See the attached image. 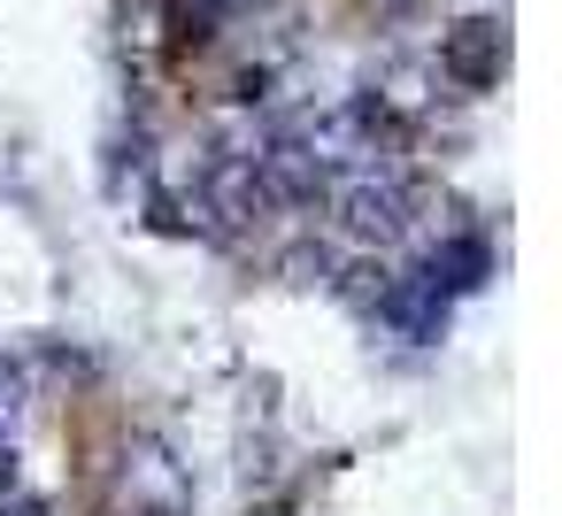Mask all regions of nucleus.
I'll return each instance as SVG.
<instances>
[{
  "mask_svg": "<svg viewBox=\"0 0 562 516\" xmlns=\"http://www.w3.org/2000/svg\"><path fill=\"white\" fill-rule=\"evenodd\" d=\"M501 70H508V32H501L493 16H470V24H454V32L439 40V78H447V86L485 93V86H501Z\"/></svg>",
  "mask_w": 562,
  "mask_h": 516,
  "instance_id": "nucleus-2",
  "label": "nucleus"
},
{
  "mask_svg": "<svg viewBox=\"0 0 562 516\" xmlns=\"http://www.w3.org/2000/svg\"><path fill=\"white\" fill-rule=\"evenodd\" d=\"M124 493H132V501H147L155 516H178L186 478H178V462H170L155 439H139V447H132V462H124Z\"/></svg>",
  "mask_w": 562,
  "mask_h": 516,
  "instance_id": "nucleus-4",
  "label": "nucleus"
},
{
  "mask_svg": "<svg viewBox=\"0 0 562 516\" xmlns=\"http://www.w3.org/2000/svg\"><path fill=\"white\" fill-rule=\"evenodd\" d=\"M324 193H331L339 232H347V239H370V247L401 239L408 216H416V186H408V170H401L393 155H370V162H355V170H331Z\"/></svg>",
  "mask_w": 562,
  "mask_h": 516,
  "instance_id": "nucleus-1",
  "label": "nucleus"
},
{
  "mask_svg": "<svg viewBox=\"0 0 562 516\" xmlns=\"http://www.w3.org/2000/svg\"><path fill=\"white\" fill-rule=\"evenodd\" d=\"M0 516H55L47 501H24V493H9V501H0Z\"/></svg>",
  "mask_w": 562,
  "mask_h": 516,
  "instance_id": "nucleus-7",
  "label": "nucleus"
},
{
  "mask_svg": "<svg viewBox=\"0 0 562 516\" xmlns=\"http://www.w3.org/2000/svg\"><path fill=\"white\" fill-rule=\"evenodd\" d=\"M16 493V455H0V501Z\"/></svg>",
  "mask_w": 562,
  "mask_h": 516,
  "instance_id": "nucleus-8",
  "label": "nucleus"
},
{
  "mask_svg": "<svg viewBox=\"0 0 562 516\" xmlns=\"http://www.w3.org/2000/svg\"><path fill=\"white\" fill-rule=\"evenodd\" d=\"M16 416H24V370H16V362H0V439L16 431Z\"/></svg>",
  "mask_w": 562,
  "mask_h": 516,
  "instance_id": "nucleus-6",
  "label": "nucleus"
},
{
  "mask_svg": "<svg viewBox=\"0 0 562 516\" xmlns=\"http://www.w3.org/2000/svg\"><path fill=\"white\" fill-rule=\"evenodd\" d=\"M247 9H262V0H232V16H247Z\"/></svg>",
  "mask_w": 562,
  "mask_h": 516,
  "instance_id": "nucleus-9",
  "label": "nucleus"
},
{
  "mask_svg": "<svg viewBox=\"0 0 562 516\" xmlns=\"http://www.w3.org/2000/svg\"><path fill=\"white\" fill-rule=\"evenodd\" d=\"M424 278H431V293H477L485 278H493V255H485V239L477 232H454V239H439L431 255H424Z\"/></svg>",
  "mask_w": 562,
  "mask_h": 516,
  "instance_id": "nucleus-3",
  "label": "nucleus"
},
{
  "mask_svg": "<svg viewBox=\"0 0 562 516\" xmlns=\"http://www.w3.org/2000/svg\"><path fill=\"white\" fill-rule=\"evenodd\" d=\"M232 24V0H170V40L178 47H209Z\"/></svg>",
  "mask_w": 562,
  "mask_h": 516,
  "instance_id": "nucleus-5",
  "label": "nucleus"
}]
</instances>
